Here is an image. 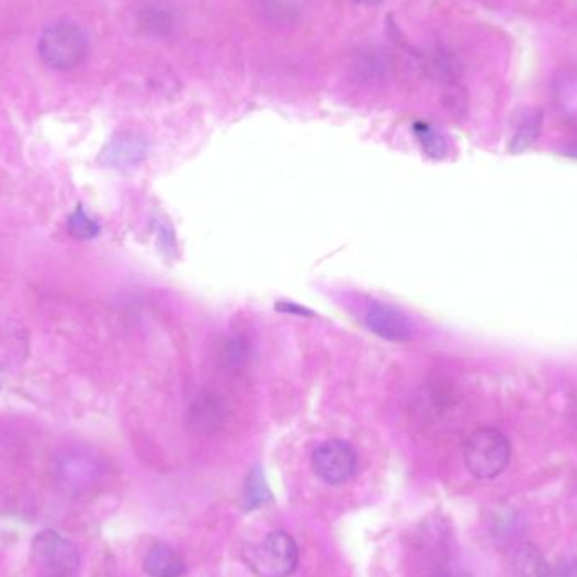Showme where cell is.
<instances>
[{"instance_id":"obj_5","label":"cell","mask_w":577,"mask_h":577,"mask_svg":"<svg viewBox=\"0 0 577 577\" xmlns=\"http://www.w3.org/2000/svg\"><path fill=\"white\" fill-rule=\"evenodd\" d=\"M31 559L48 577H70L80 567L77 547L55 530H44L34 538Z\"/></svg>"},{"instance_id":"obj_6","label":"cell","mask_w":577,"mask_h":577,"mask_svg":"<svg viewBox=\"0 0 577 577\" xmlns=\"http://www.w3.org/2000/svg\"><path fill=\"white\" fill-rule=\"evenodd\" d=\"M359 456L348 442L340 439L323 442L313 453V469L328 485H343L357 472Z\"/></svg>"},{"instance_id":"obj_1","label":"cell","mask_w":577,"mask_h":577,"mask_svg":"<svg viewBox=\"0 0 577 577\" xmlns=\"http://www.w3.org/2000/svg\"><path fill=\"white\" fill-rule=\"evenodd\" d=\"M37 52L44 65L53 70L71 71L87 59L90 41L83 27L75 22H53L41 34Z\"/></svg>"},{"instance_id":"obj_4","label":"cell","mask_w":577,"mask_h":577,"mask_svg":"<svg viewBox=\"0 0 577 577\" xmlns=\"http://www.w3.org/2000/svg\"><path fill=\"white\" fill-rule=\"evenodd\" d=\"M299 551L291 535L282 530L265 535L247 552V564L259 577H287L296 570Z\"/></svg>"},{"instance_id":"obj_10","label":"cell","mask_w":577,"mask_h":577,"mask_svg":"<svg viewBox=\"0 0 577 577\" xmlns=\"http://www.w3.org/2000/svg\"><path fill=\"white\" fill-rule=\"evenodd\" d=\"M146 147L143 137L136 136V134H121L105 147L103 158H105L106 165L117 166V168L137 165L144 158Z\"/></svg>"},{"instance_id":"obj_11","label":"cell","mask_w":577,"mask_h":577,"mask_svg":"<svg viewBox=\"0 0 577 577\" xmlns=\"http://www.w3.org/2000/svg\"><path fill=\"white\" fill-rule=\"evenodd\" d=\"M512 570L516 577H551L544 554L534 544H522L513 551Z\"/></svg>"},{"instance_id":"obj_9","label":"cell","mask_w":577,"mask_h":577,"mask_svg":"<svg viewBox=\"0 0 577 577\" xmlns=\"http://www.w3.org/2000/svg\"><path fill=\"white\" fill-rule=\"evenodd\" d=\"M144 570L150 577H181L186 573V563L174 548L156 544L144 557Z\"/></svg>"},{"instance_id":"obj_14","label":"cell","mask_w":577,"mask_h":577,"mask_svg":"<svg viewBox=\"0 0 577 577\" xmlns=\"http://www.w3.org/2000/svg\"><path fill=\"white\" fill-rule=\"evenodd\" d=\"M541 124V112H534V114H530L529 117L522 122V125H520L516 136H513L512 144H510V150H512L513 154H519L522 152V150L529 149V147L532 146V144H534L535 139L539 137Z\"/></svg>"},{"instance_id":"obj_3","label":"cell","mask_w":577,"mask_h":577,"mask_svg":"<svg viewBox=\"0 0 577 577\" xmlns=\"http://www.w3.org/2000/svg\"><path fill=\"white\" fill-rule=\"evenodd\" d=\"M103 464L84 450H66L55 457L53 478L63 494L80 498L92 494L102 482Z\"/></svg>"},{"instance_id":"obj_7","label":"cell","mask_w":577,"mask_h":577,"mask_svg":"<svg viewBox=\"0 0 577 577\" xmlns=\"http://www.w3.org/2000/svg\"><path fill=\"white\" fill-rule=\"evenodd\" d=\"M365 325L373 335L391 343H406L416 335L414 323L391 304L373 303L366 310Z\"/></svg>"},{"instance_id":"obj_8","label":"cell","mask_w":577,"mask_h":577,"mask_svg":"<svg viewBox=\"0 0 577 577\" xmlns=\"http://www.w3.org/2000/svg\"><path fill=\"white\" fill-rule=\"evenodd\" d=\"M227 419V407L219 395L205 392L197 395L188 412V422L194 431L213 432L224 426Z\"/></svg>"},{"instance_id":"obj_18","label":"cell","mask_w":577,"mask_h":577,"mask_svg":"<svg viewBox=\"0 0 577 577\" xmlns=\"http://www.w3.org/2000/svg\"><path fill=\"white\" fill-rule=\"evenodd\" d=\"M353 2H357V4H363V5H375V4H381V2H384V0H353Z\"/></svg>"},{"instance_id":"obj_17","label":"cell","mask_w":577,"mask_h":577,"mask_svg":"<svg viewBox=\"0 0 577 577\" xmlns=\"http://www.w3.org/2000/svg\"><path fill=\"white\" fill-rule=\"evenodd\" d=\"M278 310H281V313H287V315H294V316H315L313 313H310L309 309H306V307L297 306L296 303H279L278 304Z\"/></svg>"},{"instance_id":"obj_12","label":"cell","mask_w":577,"mask_h":577,"mask_svg":"<svg viewBox=\"0 0 577 577\" xmlns=\"http://www.w3.org/2000/svg\"><path fill=\"white\" fill-rule=\"evenodd\" d=\"M216 359H218L219 365L225 366V369H240L249 360L247 341L240 337L225 338L219 344L218 351H216Z\"/></svg>"},{"instance_id":"obj_15","label":"cell","mask_w":577,"mask_h":577,"mask_svg":"<svg viewBox=\"0 0 577 577\" xmlns=\"http://www.w3.org/2000/svg\"><path fill=\"white\" fill-rule=\"evenodd\" d=\"M271 498V490H269L268 483H265V478H263L262 469L256 466V468L250 472L249 478H247L246 507L252 510V508L259 507L260 504L269 501Z\"/></svg>"},{"instance_id":"obj_2","label":"cell","mask_w":577,"mask_h":577,"mask_svg":"<svg viewBox=\"0 0 577 577\" xmlns=\"http://www.w3.org/2000/svg\"><path fill=\"white\" fill-rule=\"evenodd\" d=\"M512 457V446L504 432L482 428L469 435L464 444V463L469 473L479 479H494L507 469Z\"/></svg>"},{"instance_id":"obj_16","label":"cell","mask_w":577,"mask_h":577,"mask_svg":"<svg viewBox=\"0 0 577 577\" xmlns=\"http://www.w3.org/2000/svg\"><path fill=\"white\" fill-rule=\"evenodd\" d=\"M68 231H70L71 237L88 240V238L97 237L100 234V227L95 219L90 218L84 210L78 206L77 212L68 219Z\"/></svg>"},{"instance_id":"obj_13","label":"cell","mask_w":577,"mask_h":577,"mask_svg":"<svg viewBox=\"0 0 577 577\" xmlns=\"http://www.w3.org/2000/svg\"><path fill=\"white\" fill-rule=\"evenodd\" d=\"M414 132H416L420 146H422V149H425L431 158H444V156H446L448 140L438 128L426 124V122H417V124L414 125Z\"/></svg>"}]
</instances>
